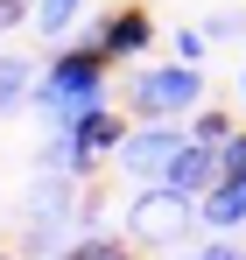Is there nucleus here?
Here are the masks:
<instances>
[{
  "mask_svg": "<svg viewBox=\"0 0 246 260\" xmlns=\"http://www.w3.org/2000/svg\"><path fill=\"white\" fill-rule=\"evenodd\" d=\"M84 43L99 49L113 71H120V63H141L148 43H155V14H148L141 0H120V7H106V14L84 21Z\"/></svg>",
  "mask_w": 246,
  "mask_h": 260,
  "instance_id": "20e7f679",
  "label": "nucleus"
},
{
  "mask_svg": "<svg viewBox=\"0 0 246 260\" xmlns=\"http://www.w3.org/2000/svg\"><path fill=\"white\" fill-rule=\"evenodd\" d=\"M204 36H211V43H232V36H239V21H232V14H218V21H204Z\"/></svg>",
  "mask_w": 246,
  "mask_h": 260,
  "instance_id": "dca6fc26",
  "label": "nucleus"
},
{
  "mask_svg": "<svg viewBox=\"0 0 246 260\" xmlns=\"http://www.w3.org/2000/svg\"><path fill=\"white\" fill-rule=\"evenodd\" d=\"M0 260H14V253H0Z\"/></svg>",
  "mask_w": 246,
  "mask_h": 260,
  "instance_id": "a211bd4d",
  "label": "nucleus"
},
{
  "mask_svg": "<svg viewBox=\"0 0 246 260\" xmlns=\"http://www.w3.org/2000/svg\"><path fill=\"white\" fill-rule=\"evenodd\" d=\"M106 91H113V63H106L91 43H71V49H56V56H49L42 85L28 91V113L49 120V127H71L78 113L106 106Z\"/></svg>",
  "mask_w": 246,
  "mask_h": 260,
  "instance_id": "f257e3e1",
  "label": "nucleus"
},
{
  "mask_svg": "<svg viewBox=\"0 0 246 260\" xmlns=\"http://www.w3.org/2000/svg\"><path fill=\"white\" fill-rule=\"evenodd\" d=\"M204 106V63H162V71H141L127 85V113L134 120H183Z\"/></svg>",
  "mask_w": 246,
  "mask_h": 260,
  "instance_id": "7ed1b4c3",
  "label": "nucleus"
},
{
  "mask_svg": "<svg viewBox=\"0 0 246 260\" xmlns=\"http://www.w3.org/2000/svg\"><path fill=\"white\" fill-rule=\"evenodd\" d=\"M183 141H190V127H176V120H134V134L120 141V155H113V162H120L127 183H162Z\"/></svg>",
  "mask_w": 246,
  "mask_h": 260,
  "instance_id": "39448f33",
  "label": "nucleus"
},
{
  "mask_svg": "<svg viewBox=\"0 0 246 260\" xmlns=\"http://www.w3.org/2000/svg\"><path fill=\"white\" fill-rule=\"evenodd\" d=\"M218 176H225V162H218V148H211V141H183V148H176V162H169V176H162V183H176L183 197H204V190L218 183Z\"/></svg>",
  "mask_w": 246,
  "mask_h": 260,
  "instance_id": "423d86ee",
  "label": "nucleus"
},
{
  "mask_svg": "<svg viewBox=\"0 0 246 260\" xmlns=\"http://www.w3.org/2000/svg\"><path fill=\"white\" fill-rule=\"evenodd\" d=\"M218 162H225V176H246V134L218 141Z\"/></svg>",
  "mask_w": 246,
  "mask_h": 260,
  "instance_id": "2eb2a0df",
  "label": "nucleus"
},
{
  "mask_svg": "<svg viewBox=\"0 0 246 260\" xmlns=\"http://www.w3.org/2000/svg\"><path fill=\"white\" fill-rule=\"evenodd\" d=\"M0 36H7V28H0Z\"/></svg>",
  "mask_w": 246,
  "mask_h": 260,
  "instance_id": "6ab92c4d",
  "label": "nucleus"
},
{
  "mask_svg": "<svg viewBox=\"0 0 246 260\" xmlns=\"http://www.w3.org/2000/svg\"><path fill=\"white\" fill-rule=\"evenodd\" d=\"M232 134H239V120H232L225 106H197V113H190V141H211V148H218V141H232Z\"/></svg>",
  "mask_w": 246,
  "mask_h": 260,
  "instance_id": "9d476101",
  "label": "nucleus"
},
{
  "mask_svg": "<svg viewBox=\"0 0 246 260\" xmlns=\"http://www.w3.org/2000/svg\"><path fill=\"white\" fill-rule=\"evenodd\" d=\"M28 99V56H0V113H14Z\"/></svg>",
  "mask_w": 246,
  "mask_h": 260,
  "instance_id": "9b49d317",
  "label": "nucleus"
},
{
  "mask_svg": "<svg viewBox=\"0 0 246 260\" xmlns=\"http://www.w3.org/2000/svg\"><path fill=\"white\" fill-rule=\"evenodd\" d=\"M197 218H204V232H239L246 225V176H218L197 197Z\"/></svg>",
  "mask_w": 246,
  "mask_h": 260,
  "instance_id": "0eeeda50",
  "label": "nucleus"
},
{
  "mask_svg": "<svg viewBox=\"0 0 246 260\" xmlns=\"http://www.w3.org/2000/svg\"><path fill=\"white\" fill-rule=\"evenodd\" d=\"M56 260H141V239H113V232H78Z\"/></svg>",
  "mask_w": 246,
  "mask_h": 260,
  "instance_id": "6e6552de",
  "label": "nucleus"
},
{
  "mask_svg": "<svg viewBox=\"0 0 246 260\" xmlns=\"http://www.w3.org/2000/svg\"><path fill=\"white\" fill-rule=\"evenodd\" d=\"M239 99H246V71H239Z\"/></svg>",
  "mask_w": 246,
  "mask_h": 260,
  "instance_id": "f3484780",
  "label": "nucleus"
},
{
  "mask_svg": "<svg viewBox=\"0 0 246 260\" xmlns=\"http://www.w3.org/2000/svg\"><path fill=\"white\" fill-rule=\"evenodd\" d=\"M190 260H246V246L232 239V232H211V239H204V246H197Z\"/></svg>",
  "mask_w": 246,
  "mask_h": 260,
  "instance_id": "ddd939ff",
  "label": "nucleus"
},
{
  "mask_svg": "<svg viewBox=\"0 0 246 260\" xmlns=\"http://www.w3.org/2000/svg\"><path fill=\"white\" fill-rule=\"evenodd\" d=\"M78 232H106V204H99V190H91V183L78 190Z\"/></svg>",
  "mask_w": 246,
  "mask_h": 260,
  "instance_id": "f8f14e48",
  "label": "nucleus"
},
{
  "mask_svg": "<svg viewBox=\"0 0 246 260\" xmlns=\"http://www.w3.org/2000/svg\"><path fill=\"white\" fill-rule=\"evenodd\" d=\"M84 14V0H36V14H28V28H36L42 43H56V36H71Z\"/></svg>",
  "mask_w": 246,
  "mask_h": 260,
  "instance_id": "1a4fd4ad",
  "label": "nucleus"
},
{
  "mask_svg": "<svg viewBox=\"0 0 246 260\" xmlns=\"http://www.w3.org/2000/svg\"><path fill=\"white\" fill-rule=\"evenodd\" d=\"M197 197H183L176 183H134V204H127V232L141 246H183L197 232Z\"/></svg>",
  "mask_w": 246,
  "mask_h": 260,
  "instance_id": "f03ea898",
  "label": "nucleus"
},
{
  "mask_svg": "<svg viewBox=\"0 0 246 260\" xmlns=\"http://www.w3.org/2000/svg\"><path fill=\"white\" fill-rule=\"evenodd\" d=\"M204 49H211L204 28H176V56H183V63H204Z\"/></svg>",
  "mask_w": 246,
  "mask_h": 260,
  "instance_id": "4468645a",
  "label": "nucleus"
}]
</instances>
